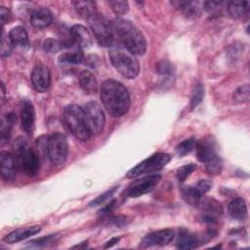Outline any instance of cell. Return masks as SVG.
Listing matches in <instances>:
<instances>
[{
    "label": "cell",
    "mask_w": 250,
    "mask_h": 250,
    "mask_svg": "<svg viewBox=\"0 0 250 250\" xmlns=\"http://www.w3.org/2000/svg\"><path fill=\"white\" fill-rule=\"evenodd\" d=\"M228 2L224 1H206L204 2V9L213 15L222 14V11L224 8L227 9Z\"/></svg>",
    "instance_id": "32"
},
{
    "label": "cell",
    "mask_w": 250,
    "mask_h": 250,
    "mask_svg": "<svg viewBox=\"0 0 250 250\" xmlns=\"http://www.w3.org/2000/svg\"><path fill=\"white\" fill-rule=\"evenodd\" d=\"M108 5L111 7V10L118 16L126 14L129 10V5L126 1H109Z\"/></svg>",
    "instance_id": "38"
},
{
    "label": "cell",
    "mask_w": 250,
    "mask_h": 250,
    "mask_svg": "<svg viewBox=\"0 0 250 250\" xmlns=\"http://www.w3.org/2000/svg\"><path fill=\"white\" fill-rule=\"evenodd\" d=\"M182 194H183V198L186 200V202L190 205H193V206H197L199 201L203 197L199 193V191L196 189L195 186L194 187H191V186L183 187Z\"/></svg>",
    "instance_id": "27"
},
{
    "label": "cell",
    "mask_w": 250,
    "mask_h": 250,
    "mask_svg": "<svg viewBox=\"0 0 250 250\" xmlns=\"http://www.w3.org/2000/svg\"><path fill=\"white\" fill-rule=\"evenodd\" d=\"M101 101L106 111L113 117L124 115L130 107V95L127 88L117 80L107 79L101 86Z\"/></svg>",
    "instance_id": "1"
},
{
    "label": "cell",
    "mask_w": 250,
    "mask_h": 250,
    "mask_svg": "<svg viewBox=\"0 0 250 250\" xmlns=\"http://www.w3.org/2000/svg\"><path fill=\"white\" fill-rule=\"evenodd\" d=\"M16 159L15 156L8 151H1L0 153V167L1 176L6 182H13L16 178Z\"/></svg>",
    "instance_id": "17"
},
{
    "label": "cell",
    "mask_w": 250,
    "mask_h": 250,
    "mask_svg": "<svg viewBox=\"0 0 250 250\" xmlns=\"http://www.w3.org/2000/svg\"><path fill=\"white\" fill-rule=\"evenodd\" d=\"M35 122V110L30 101H22L21 108V125L26 135H32Z\"/></svg>",
    "instance_id": "15"
},
{
    "label": "cell",
    "mask_w": 250,
    "mask_h": 250,
    "mask_svg": "<svg viewBox=\"0 0 250 250\" xmlns=\"http://www.w3.org/2000/svg\"><path fill=\"white\" fill-rule=\"evenodd\" d=\"M157 70L159 73H161L163 75H170L172 73V66L168 62L162 61V62H158Z\"/></svg>",
    "instance_id": "41"
},
{
    "label": "cell",
    "mask_w": 250,
    "mask_h": 250,
    "mask_svg": "<svg viewBox=\"0 0 250 250\" xmlns=\"http://www.w3.org/2000/svg\"><path fill=\"white\" fill-rule=\"evenodd\" d=\"M0 19H1V23L2 25H4L7 21H10L11 19V12L9 9H7L6 7H1L0 9Z\"/></svg>",
    "instance_id": "42"
},
{
    "label": "cell",
    "mask_w": 250,
    "mask_h": 250,
    "mask_svg": "<svg viewBox=\"0 0 250 250\" xmlns=\"http://www.w3.org/2000/svg\"><path fill=\"white\" fill-rule=\"evenodd\" d=\"M201 212V218L203 222L208 224H213L217 221V219L222 215L223 208L222 205L213 198H201L198 205Z\"/></svg>",
    "instance_id": "11"
},
{
    "label": "cell",
    "mask_w": 250,
    "mask_h": 250,
    "mask_svg": "<svg viewBox=\"0 0 250 250\" xmlns=\"http://www.w3.org/2000/svg\"><path fill=\"white\" fill-rule=\"evenodd\" d=\"M119 240H120V237H113V238H111L110 240H108V241L104 245V248H109V247L115 245Z\"/></svg>",
    "instance_id": "44"
},
{
    "label": "cell",
    "mask_w": 250,
    "mask_h": 250,
    "mask_svg": "<svg viewBox=\"0 0 250 250\" xmlns=\"http://www.w3.org/2000/svg\"><path fill=\"white\" fill-rule=\"evenodd\" d=\"M71 42L80 48H89L93 44V35L89 29L81 24H74L69 31Z\"/></svg>",
    "instance_id": "16"
},
{
    "label": "cell",
    "mask_w": 250,
    "mask_h": 250,
    "mask_svg": "<svg viewBox=\"0 0 250 250\" xmlns=\"http://www.w3.org/2000/svg\"><path fill=\"white\" fill-rule=\"evenodd\" d=\"M229 213L231 218L237 221H244L247 216V206L245 200L241 197H236L229 204Z\"/></svg>",
    "instance_id": "22"
},
{
    "label": "cell",
    "mask_w": 250,
    "mask_h": 250,
    "mask_svg": "<svg viewBox=\"0 0 250 250\" xmlns=\"http://www.w3.org/2000/svg\"><path fill=\"white\" fill-rule=\"evenodd\" d=\"M73 5L76 11L86 19L91 17L93 14L97 13L96 4L93 1H74Z\"/></svg>",
    "instance_id": "29"
},
{
    "label": "cell",
    "mask_w": 250,
    "mask_h": 250,
    "mask_svg": "<svg viewBox=\"0 0 250 250\" xmlns=\"http://www.w3.org/2000/svg\"><path fill=\"white\" fill-rule=\"evenodd\" d=\"M118 189V187H113L111 188H109L108 190L104 191V193L100 194L96 199H94L92 202H90L89 206L90 207H96V206H99V205H102L104 204L105 201H107L114 193L115 191Z\"/></svg>",
    "instance_id": "35"
},
{
    "label": "cell",
    "mask_w": 250,
    "mask_h": 250,
    "mask_svg": "<svg viewBox=\"0 0 250 250\" xmlns=\"http://www.w3.org/2000/svg\"><path fill=\"white\" fill-rule=\"evenodd\" d=\"M52 21V13L47 8H38L30 16V23L36 28H45L51 24Z\"/></svg>",
    "instance_id": "20"
},
{
    "label": "cell",
    "mask_w": 250,
    "mask_h": 250,
    "mask_svg": "<svg viewBox=\"0 0 250 250\" xmlns=\"http://www.w3.org/2000/svg\"><path fill=\"white\" fill-rule=\"evenodd\" d=\"M204 97V87L202 84H196L191 92V97H190V108L193 109L195 108L201 102Z\"/></svg>",
    "instance_id": "31"
},
{
    "label": "cell",
    "mask_w": 250,
    "mask_h": 250,
    "mask_svg": "<svg viewBox=\"0 0 250 250\" xmlns=\"http://www.w3.org/2000/svg\"><path fill=\"white\" fill-rule=\"evenodd\" d=\"M211 187H212V183L210 182V181H208V180H200L197 184H196V186H195V188H196V189L199 191V193L203 196L206 192H208L210 189H211Z\"/></svg>",
    "instance_id": "40"
},
{
    "label": "cell",
    "mask_w": 250,
    "mask_h": 250,
    "mask_svg": "<svg viewBox=\"0 0 250 250\" xmlns=\"http://www.w3.org/2000/svg\"><path fill=\"white\" fill-rule=\"evenodd\" d=\"M84 61V55L81 51L63 53L59 57V62L62 64H78Z\"/></svg>",
    "instance_id": "28"
},
{
    "label": "cell",
    "mask_w": 250,
    "mask_h": 250,
    "mask_svg": "<svg viewBox=\"0 0 250 250\" xmlns=\"http://www.w3.org/2000/svg\"><path fill=\"white\" fill-rule=\"evenodd\" d=\"M13 148L19 169L27 176H34L39 169V159L28 141L23 137H18Z\"/></svg>",
    "instance_id": "3"
},
{
    "label": "cell",
    "mask_w": 250,
    "mask_h": 250,
    "mask_svg": "<svg viewBox=\"0 0 250 250\" xmlns=\"http://www.w3.org/2000/svg\"><path fill=\"white\" fill-rule=\"evenodd\" d=\"M63 120L72 135L79 141H88L92 133L88 127L83 107L77 104H68L63 109Z\"/></svg>",
    "instance_id": "5"
},
{
    "label": "cell",
    "mask_w": 250,
    "mask_h": 250,
    "mask_svg": "<svg viewBox=\"0 0 250 250\" xmlns=\"http://www.w3.org/2000/svg\"><path fill=\"white\" fill-rule=\"evenodd\" d=\"M199 238L189 231L186 229H182L179 232L178 240H177V246L180 249H192L199 245Z\"/></svg>",
    "instance_id": "24"
},
{
    "label": "cell",
    "mask_w": 250,
    "mask_h": 250,
    "mask_svg": "<svg viewBox=\"0 0 250 250\" xmlns=\"http://www.w3.org/2000/svg\"><path fill=\"white\" fill-rule=\"evenodd\" d=\"M161 176L158 174L145 177L139 181H136L128 190L130 197H139L149 191H151L160 182Z\"/></svg>",
    "instance_id": "14"
},
{
    "label": "cell",
    "mask_w": 250,
    "mask_h": 250,
    "mask_svg": "<svg viewBox=\"0 0 250 250\" xmlns=\"http://www.w3.org/2000/svg\"><path fill=\"white\" fill-rule=\"evenodd\" d=\"M233 98L239 103H246L249 101V85H243L238 87L233 93Z\"/></svg>",
    "instance_id": "37"
},
{
    "label": "cell",
    "mask_w": 250,
    "mask_h": 250,
    "mask_svg": "<svg viewBox=\"0 0 250 250\" xmlns=\"http://www.w3.org/2000/svg\"><path fill=\"white\" fill-rule=\"evenodd\" d=\"M79 85L88 94H95L98 91V82L94 74L89 70H83L79 74Z\"/></svg>",
    "instance_id": "23"
},
{
    "label": "cell",
    "mask_w": 250,
    "mask_h": 250,
    "mask_svg": "<svg viewBox=\"0 0 250 250\" xmlns=\"http://www.w3.org/2000/svg\"><path fill=\"white\" fill-rule=\"evenodd\" d=\"M171 160V156L168 153L157 152L147 157L146 159L140 162L138 165L129 170L126 174L127 178L134 179L145 173H151L158 170H161L165 167L169 161Z\"/></svg>",
    "instance_id": "8"
},
{
    "label": "cell",
    "mask_w": 250,
    "mask_h": 250,
    "mask_svg": "<svg viewBox=\"0 0 250 250\" xmlns=\"http://www.w3.org/2000/svg\"><path fill=\"white\" fill-rule=\"evenodd\" d=\"M14 44L11 41L9 35H6L4 30L2 31V36H1V48H0V55L2 58L8 57L12 50H13Z\"/></svg>",
    "instance_id": "34"
},
{
    "label": "cell",
    "mask_w": 250,
    "mask_h": 250,
    "mask_svg": "<svg viewBox=\"0 0 250 250\" xmlns=\"http://www.w3.org/2000/svg\"><path fill=\"white\" fill-rule=\"evenodd\" d=\"M87 21L99 44L104 47H111L114 42L112 24L99 13L93 14Z\"/></svg>",
    "instance_id": "7"
},
{
    "label": "cell",
    "mask_w": 250,
    "mask_h": 250,
    "mask_svg": "<svg viewBox=\"0 0 250 250\" xmlns=\"http://www.w3.org/2000/svg\"><path fill=\"white\" fill-rule=\"evenodd\" d=\"M111 24L114 33L127 51L135 56H143L146 53V42L145 36L133 22L117 18Z\"/></svg>",
    "instance_id": "2"
},
{
    "label": "cell",
    "mask_w": 250,
    "mask_h": 250,
    "mask_svg": "<svg viewBox=\"0 0 250 250\" xmlns=\"http://www.w3.org/2000/svg\"><path fill=\"white\" fill-rule=\"evenodd\" d=\"M1 89H2V99H3L4 96H5V85H4L3 82H2V84H1Z\"/></svg>",
    "instance_id": "45"
},
{
    "label": "cell",
    "mask_w": 250,
    "mask_h": 250,
    "mask_svg": "<svg viewBox=\"0 0 250 250\" xmlns=\"http://www.w3.org/2000/svg\"><path fill=\"white\" fill-rule=\"evenodd\" d=\"M16 122H17V117L13 112H9L3 117L2 122H1V129H0L2 145L10 139L11 129Z\"/></svg>",
    "instance_id": "26"
},
{
    "label": "cell",
    "mask_w": 250,
    "mask_h": 250,
    "mask_svg": "<svg viewBox=\"0 0 250 250\" xmlns=\"http://www.w3.org/2000/svg\"><path fill=\"white\" fill-rule=\"evenodd\" d=\"M83 110L92 135L102 133L105 123V117L101 104L95 101H90L83 106Z\"/></svg>",
    "instance_id": "10"
},
{
    "label": "cell",
    "mask_w": 250,
    "mask_h": 250,
    "mask_svg": "<svg viewBox=\"0 0 250 250\" xmlns=\"http://www.w3.org/2000/svg\"><path fill=\"white\" fill-rule=\"evenodd\" d=\"M62 48H63V44L54 38H47L43 42V50L47 53L54 54L59 52Z\"/></svg>",
    "instance_id": "33"
},
{
    "label": "cell",
    "mask_w": 250,
    "mask_h": 250,
    "mask_svg": "<svg viewBox=\"0 0 250 250\" xmlns=\"http://www.w3.org/2000/svg\"><path fill=\"white\" fill-rule=\"evenodd\" d=\"M9 37L13 42L14 46L27 49L29 47V40L26 30L22 26H16L11 29Z\"/></svg>",
    "instance_id": "25"
},
{
    "label": "cell",
    "mask_w": 250,
    "mask_h": 250,
    "mask_svg": "<svg viewBox=\"0 0 250 250\" xmlns=\"http://www.w3.org/2000/svg\"><path fill=\"white\" fill-rule=\"evenodd\" d=\"M109 60L114 68L125 78L133 79L140 72V64L135 55L122 47L111 48L108 52Z\"/></svg>",
    "instance_id": "4"
},
{
    "label": "cell",
    "mask_w": 250,
    "mask_h": 250,
    "mask_svg": "<svg viewBox=\"0 0 250 250\" xmlns=\"http://www.w3.org/2000/svg\"><path fill=\"white\" fill-rule=\"evenodd\" d=\"M57 235L56 234H51L48 236H44L41 238H37L34 239L32 241H30V245L31 246H36V247H41V246H45L51 242H54L56 240Z\"/></svg>",
    "instance_id": "39"
},
{
    "label": "cell",
    "mask_w": 250,
    "mask_h": 250,
    "mask_svg": "<svg viewBox=\"0 0 250 250\" xmlns=\"http://www.w3.org/2000/svg\"><path fill=\"white\" fill-rule=\"evenodd\" d=\"M172 5L188 18L199 17L204 9V2L199 1H173Z\"/></svg>",
    "instance_id": "18"
},
{
    "label": "cell",
    "mask_w": 250,
    "mask_h": 250,
    "mask_svg": "<svg viewBox=\"0 0 250 250\" xmlns=\"http://www.w3.org/2000/svg\"><path fill=\"white\" fill-rule=\"evenodd\" d=\"M250 2L249 1H230L228 2L227 11L229 15L237 20H242L249 15Z\"/></svg>",
    "instance_id": "21"
},
{
    "label": "cell",
    "mask_w": 250,
    "mask_h": 250,
    "mask_svg": "<svg viewBox=\"0 0 250 250\" xmlns=\"http://www.w3.org/2000/svg\"><path fill=\"white\" fill-rule=\"evenodd\" d=\"M114 203H115V200H113V201H111L110 203H108L104 208H103V209L101 210L100 214H102V215L108 214V213L113 209V207H114Z\"/></svg>",
    "instance_id": "43"
},
{
    "label": "cell",
    "mask_w": 250,
    "mask_h": 250,
    "mask_svg": "<svg viewBox=\"0 0 250 250\" xmlns=\"http://www.w3.org/2000/svg\"><path fill=\"white\" fill-rule=\"evenodd\" d=\"M196 146V141L194 138H188L181 142L177 146H176V152L179 156H185L188 153L191 152Z\"/></svg>",
    "instance_id": "30"
},
{
    "label": "cell",
    "mask_w": 250,
    "mask_h": 250,
    "mask_svg": "<svg viewBox=\"0 0 250 250\" xmlns=\"http://www.w3.org/2000/svg\"><path fill=\"white\" fill-rule=\"evenodd\" d=\"M41 230V227L40 226H30V227H26V228H21V229H17L13 231H11L10 233H8L6 236H4L3 241L6 243H16L21 240H24L36 233H38Z\"/></svg>",
    "instance_id": "19"
},
{
    "label": "cell",
    "mask_w": 250,
    "mask_h": 250,
    "mask_svg": "<svg viewBox=\"0 0 250 250\" xmlns=\"http://www.w3.org/2000/svg\"><path fill=\"white\" fill-rule=\"evenodd\" d=\"M175 236V231L172 229H160L157 231L150 232L146 234L141 241L140 246L142 248L153 247V246H163L170 243Z\"/></svg>",
    "instance_id": "12"
},
{
    "label": "cell",
    "mask_w": 250,
    "mask_h": 250,
    "mask_svg": "<svg viewBox=\"0 0 250 250\" xmlns=\"http://www.w3.org/2000/svg\"><path fill=\"white\" fill-rule=\"evenodd\" d=\"M30 80L32 87L37 92H45L49 89L51 84L50 69L44 64H37L33 67Z\"/></svg>",
    "instance_id": "13"
},
{
    "label": "cell",
    "mask_w": 250,
    "mask_h": 250,
    "mask_svg": "<svg viewBox=\"0 0 250 250\" xmlns=\"http://www.w3.org/2000/svg\"><path fill=\"white\" fill-rule=\"evenodd\" d=\"M196 169V165L193 163H189L182 166L177 171V179L179 182H184L194 170Z\"/></svg>",
    "instance_id": "36"
},
{
    "label": "cell",
    "mask_w": 250,
    "mask_h": 250,
    "mask_svg": "<svg viewBox=\"0 0 250 250\" xmlns=\"http://www.w3.org/2000/svg\"><path fill=\"white\" fill-rule=\"evenodd\" d=\"M68 153V145L64 135L54 133L48 139V157L55 165L65 162Z\"/></svg>",
    "instance_id": "9"
},
{
    "label": "cell",
    "mask_w": 250,
    "mask_h": 250,
    "mask_svg": "<svg viewBox=\"0 0 250 250\" xmlns=\"http://www.w3.org/2000/svg\"><path fill=\"white\" fill-rule=\"evenodd\" d=\"M197 158L204 163L207 172L211 175H219L222 172L223 162L216 151L214 141L209 138H204L196 143L195 146Z\"/></svg>",
    "instance_id": "6"
}]
</instances>
